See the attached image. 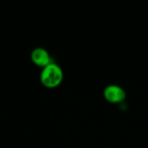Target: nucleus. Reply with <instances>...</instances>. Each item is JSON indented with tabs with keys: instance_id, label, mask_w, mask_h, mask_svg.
Masks as SVG:
<instances>
[{
	"instance_id": "f257e3e1",
	"label": "nucleus",
	"mask_w": 148,
	"mask_h": 148,
	"mask_svg": "<svg viewBox=\"0 0 148 148\" xmlns=\"http://www.w3.org/2000/svg\"><path fill=\"white\" fill-rule=\"evenodd\" d=\"M62 80L63 71L62 68L55 62H52L43 68L40 74L41 83L48 88L58 87L62 83Z\"/></svg>"
},
{
	"instance_id": "f03ea898",
	"label": "nucleus",
	"mask_w": 148,
	"mask_h": 148,
	"mask_svg": "<svg viewBox=\"0 0 148 148\" xmlns=\"http://www.w3.org/2000/svg\"><path fill=\"white\" fill-rule=\"evenodd\" d=\"M104 98L110 103H121L126 100L127 93L122 87L117 84H109L103 90Z\"/></svg>"
},
{
	"instance_id": "7ed1b4c3",
	"label": "nucleus",
	"mask_w": 148,
	"mask_h": 148,
	"mask_svg": "<svg viewBox=\"0 0 148 148\" xmlns=\"http://www.w3.org/2000/svg\"><path fill=\"white\" fill-rule=\"evenodd\" d=\"M30 59L35 65L42 69L53 62L49 51L41 47L36 48L32 50L30 54Z\"/></svg>"
}]
</instances>
